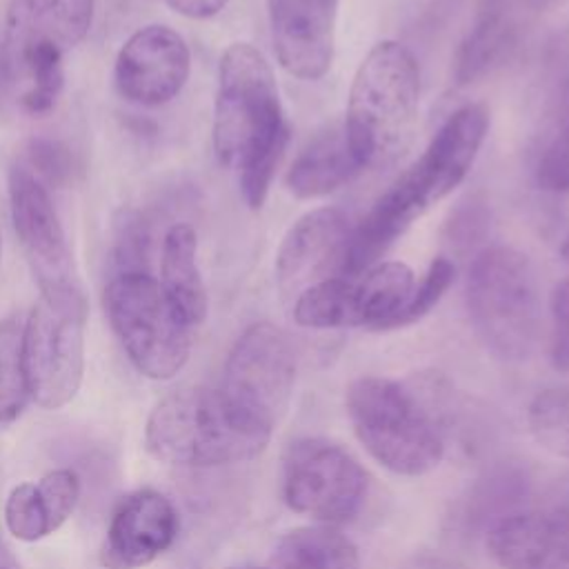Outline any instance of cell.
I'll return each mask as SVG.
<instances>
[{
  "label": "cell",
  "instance_id": "cell-18",
  "mask_svg": "<svg viewBox=\"0 0 569 569\" xmlns=\"http://www.w3.org/2000/svg\"><path fill=\"white\" fill-rule=\"evenodd\" d=\"M487 547L502 569H569V516L531 511L502 518Z\"/></svg>",
  "mask_w": 569,
  "mask_h": 569
},
{
  "label": "cell",
  "instance_id": "cell-14",
  "mask_svg": "<svg viewBox=\"0 0 569 569\" xmlns=\"http://www.w3.org/2000/svg\"><path fill=\"white\" fill-rule=\"evenodd\" d=\"M9 204L16 236L38 289L73 282L71 251L49 189L24 164L9 169Z\"/></svg>",
  "mask_w": 569,
  "mask_h": 569
},
{
  "label": "cell",
  "instance_id": "cell-1",
  "mask_svg": "<svg viewBox=\"0 0 569 569\" xmlns=\"http://www.w3.org/2000/svg\"><path fill=\"white\" fill-rule=\"evenodd\" d=\"M211 138L218 160L238 171L244 202L260 209L289 129L273 71L249 42L229 44L220 58Z\"/></svg>",
  "mask_w": 569,
  "mask_h": 569
},
{
  "label": "cell",
  "instance_id": "cell-32",
  "mask_svg": "<svg viewBox=\"0 0 569 569\" xmlns=\"http://www.w3.org/2000/svg\"><path fill=\"white\" fill-rule=\"evenodd\" d=\"M402 569H453L445 558L438 556H416Z\"/></svg>",
  "mask_w": 569,
  "mask_h": 569
},
{
  "label": "cell",
  "instance_id": "cell-28",
  "mask_svg": "<svg viewBox=\"0 0 569 569\" xmlns=\"http://www.w3.org/2000/svg\"><path fill=\"white\" fill-rule=\"evenodd\" d=\"M551 345L549 358L553 369L569 371V278L560 280L549 298Z\"/></svg>",
  "mask_w": 569,
  "mask_h": 569
},
{
  "label": "cell",
  "instance_id": "cell-19",
  "mask_svg": "<svg viewBox=\"0 0 569 569\" xmlns=\"http://www.w3.org/2000/svg\"><path fill=\"white\" fill-rule=\"evenodd\" d=\"M80 498V480L71 469H53L38 482L16 485L4 500V525L22 542H36L60 529Z\"/></svg>",
  "mask_w": 569,
  "mask_h": 569
},
{
  "label": "cell",
  "instance_id": "cell-31",
  "mask_svg": "<svg viewBox=\"0 0 569 569\" xmlns=\"http://www.w3.org/2000/svg\"><path fill=\"white\" fill-rule=\"evenodd\" d=\"M164 2L184 18L204 20L220 13L229 0H164Z\"/></svg>",
  "mask_w": 569,
  "mask_h": 569
},
{
  "label": "cell",
  "instance_id": "cell-34",
  "mask_svg": "<svg viewBox=\"0 0 569 569\" xmlns=\"http://www.w3.org/2000/svg\"><path fill=\"white\" fill-rule=\"evenodd\" d=\"M560 253H562L565 262L569 264V233H567V238H565V242H562V249H560Z\"/></svg>",
  "mask_w": 569,
  "mask_h": 569
},
{
  "label": "cell",
  "instance_id": "cell-29",
  "mask_svg": "<svg viewBox=\"0 0 569 569\" xmlns=\"http://www.w3.org/2000/svg\"><path fill=\"white\" fill-rule=\"evenodd\" d=\"M536 180L545 191H569V124L547 144L536 169Z\"/></svg>",
  "mask_w": 569,
  "mask_h": 569
},
{
  "label": "cell",
  "instance_id": "cell-13",
  "mask_svg": "<svg viewBox=\"0 0 569 569\" xmlns=\"http://www.w3.org/2000/svg\"><path fill=\"white\" fill-rule=\"evenodd\" d=\"M189 71L191 53L184 38L167 24H147L120 47L113 82L127 102L160 107L182 91Z\"/></svg>",
  "mask_w": 569,
  "mask_h": 569
},
{
  "label": "cell",
  "instance_id": "cell-30",
  "mask_svg": "<svg viewBox=\"0 0 569 569\" xmlns=\"http://www.w3.org/2000/svg\"><path fill=\"white\" fill-rule=\"evenodd\" d=\"M29 167L44 184H62L71 178V156L69 149L56 140H33L29 147Z\"/></svg>",
  "mask_w": 569,
  "mask_h": 569
},
{
  "label": "cell",
  "instance_id": "cell-4",
  "mask_svg": "<svg viewBox=\"0 0 569 569\" xmlns=\"http://www.w3.org/2000/svg\"><path fill=\"white\" fill-rule=\"evenodd\" d=\"M420 102V69L413 53L382 40L362 58L347 100L345 138L360 167L391 164L409 144Z\"/></svg>",
  "mask_w": 569,
  "mask_h": 569
},
{
  "label": "cell",
  "instance_id": "cell-24",
  "mask_svg": "<svg viewBox=\"0 0 569 569\" xmlns=\"http://www.w3.org/2000/svg\"><path fill=\"white\" fill-rule=\"evenodd\" d=\"M22 360V325L16 318L0 322V422H13L29 402Z\"/></svg>",
  "mask_w": 569,
  "mask_h": 569
},
{
  "label": "cell",
  "instance_id": "cell-11",
  "mask_svg": "<svg viewBox=\"0 0 569 569\" xmlns=\"http://www.w3.org/2000/svg\"><path fill=\"white\" fill-rule=\"evenodd\" d=\"M369 478L360 462L327 438H298L282 456V498L296 513L325 525L356 518Z\"/></svg>",
  "mask_w": 569,
  "mask_h": 569
},
{
  "label": "cell",
  "instance_id": "cell-25",
  "mask_svg": "<svg viewBox=\"0 0 569 569\" xmlns=\"http://www.w3.org/2000/svg\"><path fill=\"white\" fill-rule=\"evenodd\" d=\"M527 425L542 449L569 460V387L540 391L527 409Z\"/></svg>",
  "mask_w": 569,
  "mask_h": 569
},
{
  "label": "cell",
  "instance_id": "cell-16",
  "mask_svg": "<svg viewBox=\"0 0 569 569\" xmlns=\"http://www.w3.org/2000/svg\"><path fill=\"white\" fill-rule=\"evenodd\" d=\"M178 529V511L164 493L131 491L109 518L100 562L104 569H140L173 545Z\"/></svg>",
  "mask_w": 569,
  "mask_h": 569
},
{
  "label": "cell",
  "instance_id": "cell-12",
  "mask_svg": "<svg viewBox=\"0 0 569 569\" xmlns=\"http://www.w3.org/2000/svg\"><path fill=\"white\" fill-rule=\"evenodd\" d=\"M293 385L296 351L289 336L271 322L247 327L227 356L220 389L244 411L276 427Z\"/></svg>",
  "mask_w": 569,
  "mask_h": 569
},
{
  "label": "cell",
  "instance_id": "cell-5",
  "mask_svg": "<svg viewBox=\"0 0 569 569\" xmlns=\"http://www.w3.org/2000/svg\"><path fill=\"white\" fill-rule=\"evenodd\" d=\"M93 0H11L4 20V60L29 113H47L64 84V56L84 40Z\"/></svg>",
  "mask_w": 569,
  "mask_h": 569
},
{
  "label": "cell",
  "instance_id": "cell-10",
  "mask_svg": "<svg viewBox=\"0 0 569 569\" xmlns=\"http://www.w3.org/2000/svg\"><path fill=\"white\" fill-rule=\"evenodd\" d=\"M416 289L405 262H378L356 276L327 278L293 302V320L309 329H396Z\"/></svg>",
  "mask_w": 569,
  "mask_h": 569
},
{
  "label": "cell",
  "instance_id": "cell-17",
  "mask_svg": "<svg viewBox=\"0 0 569 569\" xmlns=\"http://www.w3.org/2000/svg\"><path fill=\"white\" fill-rule=\"evenodd\" d=\"M340 0H267L273 51L280 67L300 78H322L336 51Z\"/></svg>",
  "mask_w": 569,
  "mask_h": 569
},
{
  "label": "cell",
  "instance_id": "cell-22",
  "mask_svg": "<svg viewBox=\"0 0 569 569\" xmlns=\"http://www.w3.org/2000/svg\"><path fill=\"white\" fill-rule=\"evenodd\" d=\"M360 167L356 164L342 127H331L316 136L293 160L284 184L296 198H318L349 182Z\"/></svg>",
  "mask_w": 569,
  "mask_h": 569
},
{
  "label": "cell",
  "instance_id": "cell-6",
  "mask_svg": "<svg viewBox=\"0 0 569 569\" xmlns=\"http://www.w3.org/2000/svg\"><path fill=\"white\" fill-rule=\"evenodd\" d=\"M345 407L358 440L385 469L422 476L442 460V431L405 385L380 376L356 378L347 387Z\"/></svg>",
  "mask_w": 569,
  "mask_h": 569
},
{
  "label": "cell",
  "instance_id": "cell-35",
  "mask_svg": "<svg viewBox=\"0 0 569 569\" xmlns=\"http://www.w3.org/2000/svg\"><path fill=\"white\" fill-rule=\"evenodd\" d=\"M238 569H260V567H238Z\"/></svg>",
  "mask_w": 569,
  "mask_h": 569
},
{
  "label": "cell",
  "instance_id": "cell-33",
  "mask_svg": "<svg viewBox=\"0 0 569 569\" xmlns=\"http://www.w3.org/2000/svg\"><path fill=\"white\" fill-rule=\"evenodd\" d=\"M0 569H20L18 558L13 556V551L9 549V545L0 538Z\"/></svg>",
  "mask_w": 569,
  "mask_h": 569
},
{
  "label": "cell",
  "instance_id": "cell-26",
  "mask_svg": "<svg viewBox=\"0 0 569 569\" xmlns=\"http://www.w3.org/2000/svg\"><path fill=\"white\" fill-rule=\"evenodd\" d=\"M149 253H151V231L144 218L136 211L122 213V220L116 229L113 242V260L118 273L127 271H149Z\"/></svg>",
  "mask_w": 569,
  "mask_h": 569
},
{
  "label": "cell",
  "instance_id": "cell-27",
  "mask_svg": "<svg viewBox=\"0 0 569 569\" xmlns=\"http://www.w3.org/2000/svg\"><path fill=\"white\" fill-rule=\"evenodd\" d=\"M453 276H456V267L449 258H436L427 273L422 276L420 284H416L413 293H411V300L409 305L405 307L402 316H400V322L398 327H405V325H411L416 320H420L422 316H427L431 311V307L442 298V293L449 289V284L453 282Z\"/></svg>",
  "mask_w": 569,
  "mask_h": 569
},
{
  "label": "cell",
  "instance_id": "cell-9",
  "mask_svg": "<svg viewBox=\"0 0 569 569\" xmlns=\"http://www.w3.org/2000/svg\"><path fill=\"white\" fill-rule=\"evenodd\" d=\"M87 316V298L73 280L40 289L22 325L29 396L42 409L69 405L82 385Z\"/></svg>",
  "mask_w": 569,
  "mask_h": 569
},
{
  "label": "cell",
  "instance_id": "cell-36",
  "mask_svg": "<svg viewBox=\"0 0 569 569\" xmlns=\"http://www.w3.org/2000/svg\"><path fill=\"white\" fill-rule=\"evenodd\" d=\"M0 253H2V240H0Z\"/></svg>",
  "mask_w": 569,
  "mask_h": 569
},
{
  "label": "cell",
  "instance_id": "cell-21",
  "mask_svg": "<svg viewBox=\"0 0 569 569\" xmlns=\"http://www.w3.org/2000/svg\"><path fill=\"white\" fill-rule=\"evenodd\" d=\"M160 287L180 313L196 327L207 318V289L198 267V236L191 224L167 229L160 247Z\"/></svg>",
  "mask_w": 569,
  "mask_h": 569
},
{
  "label": "cell",
  "instance_id": "cell-7",
  "mask_svg": "<svg viewBox=\"0 0 569 569\" xmlns=\"http://www.w3.org/2000/svg\"><path fill=\"white\" fill-rule=\"evenodd\" d=\"M467 309L485 347L505 362L531 356L540 331V296L531 260L513 247H487L467 271Z\"/></svg>",
  "mask_w": 569,
  "mask_h": 569
},
{
  "label": "cell",
  "instance_id": "cell-8",
  "mask_svg": "<svg viewBox=\"0 0 569 569\" xmlns=\"http://www.w3.org/2000/svg\"><path fill=\"white\" fill-rule=\"evenodd\" d=\"M102 302L113 333L142 376L169 380L187 365L198 327L180 313L149 271L116 273L104 287Z\"/></svg>",
  "mask_w": 569,
  "mask_h": 569
},
{
  "label": "cell",
  "instance_id": "cell-2",
  "mask_svg": "<svg viewBox=\"0 0 569 569\" xmlns=\"http://www.w3.org/2000/svg\"><path fill=\"white\" fill-rule=\"evenodd\" d=\"M489 113L482 104L456 109L420 158L376 200L362 222L351 229L342 276L378 264V258L436 202L447 198L471 171L485 142Z\"/></svg>",
  "mask_w": 569,
  "mask_h": 569
},
{
  "label": "cell",
  "instance_id": "cell-3",
  "mask_svg": "<svg viewBox=\"0 0 569 569\" xmlns=\"http://www.w3.org/2000/svg\"><path fill=\"white\" fill-rule=\"evenodd\" d=\"M271 433V425L244 411L220 387H184L151 409L144 445L160 462L209 469L260 456Z\"/></svg>",
  "mask_w": 569,
  "mask_h": 569
},
{
  "label": "cell",
  "instance_id": "cell-15",
  "mask_svg": "<svg viewBox=\"0 0 569 569\" xmlns=\"http://www.w3.org/2000/svg\"><path fill=\"white\" fill-rule=\"evenodd\" d=\"M349 236V220L340 209L322 207L298 218L276 253L280 291L300 296L327 278L342 276Z\"/></svg>",
  "mask_w": 569,
  "mask_h": 569
},
{
  "label": "cell",
  "instance_id": "cell-23",
  "mask_svg": "<svg viewBox=\"0 0 569 569\" xmlns=\"http://www.w3.org/2000/svg\"><path fill=\"white\" fill-rule=\"evenodd\" d=\"M273 569H360L356 545L331 525L298 527L278 538Z\"/></svg>",
  "mask_w": 569,
  "mask_h": 569
},
{
  "label": "cell",
  "instance_id": "cell-20",
  "mask_svg": "<svg viewBox=\"0 0 569 569\" xmlns=\"http://www.w3.org/2000/svg\"><path fill=\"white\" fill-rule=\"evenodd\" d=\"M538 0H487L456 58V80L467 84L505 60L522 31L525 4Z\"/></svg>",
  "mask_w": 569,
  "mask_h": 569
}]
</instances>
